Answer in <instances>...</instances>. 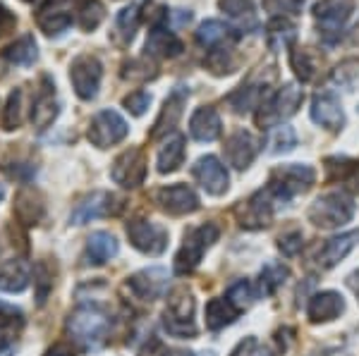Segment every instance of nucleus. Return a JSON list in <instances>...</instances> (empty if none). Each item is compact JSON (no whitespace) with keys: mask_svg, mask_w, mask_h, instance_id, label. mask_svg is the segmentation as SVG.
<instances>
[{"mask_svg":"<svg viewBox=\"0 0 359 356\" xmlns=\"http://www.w3.org/2000/svg\"><path fill=\"white\" fill-rule=\"evenodd\" d=\"M67 332L82 349L103 347L111 332V315L98 304H82L67 318Z\"/></svg>","mask_w":359,"mask_h":356,"instance_id":"1","label":"nucleus"},{"mask_svg":"<svg viewBox=\"0 0 359 356\" xmlns=\"http://www.w3.org/2000/svg\"><path fill=\"white\" fill-rule=\"evenodd\" d=\"M352 13H355L352 0H321V3L314 5V20L323 43L333 45L345 36Z\"/></svg>","mask_w":359,"mask_h":356,"instance_id":"2","label":"nucleus"},{"mask_svg":"<svg viewBox=\"0 0 359 356\" xmlns=\"http://www.w3.org/2000/svg\"><path fill=\"white\" fill-rule=\"evenodd\" d=\"M316 227L323 229H335L343 227L345 222H350L355 218V201L347 197L345 192H331L318 197L314 204L309 206V213H306Z\"/></svg>","mask_w":359,"mask_h":356,"instance_id":"3","label":"nucleus"},{"mask_svg":"<svg viewBox=\"0 0 359 356\" xmlns=\"http://www.w3.org/2000/svg\"><path fill=\"white\" fill-rule=\"evenodd\" d=\"M218 234H221V229H218L216 222H206V225L187 229L184 242L175 254V275H189L192 271H196L206 249L216 242Z\"/></svg>","mask_w":359,"mask_h":356,"instance_id":"4","label":"nucleus"},{"mask_svg":"<svg viewBox=\"0 0 359 356\" xmlns=\"http://www.w3.org/2000/svg\"><path fill=\"white\" fill-rule=\"evenodd\" d=\"M302 101H304V91L299 89L297 84H283L280 89H278L276 94H271L269 101L257 111V124L262 129L276 127L278 122L292 118V115L299 111Z\"/></svg>","mask_w":359,"mask_h":356,"instance_id":"5","label":"nucleus"},{"mask_svg":"<svg viewBox=\"0 0 359 356\" xmlns=\"http://www.w3.org/2000/svg\"><path fill=\"white\" fill-rule=\"evenodd\" d=\"M163 328L172 337H196L192 292H187L184 287L172 292L163 311Z\"/></svg>","mask_w":359,"mask_h":356,"instance_id":"6","label":"nucleus"},{"mask_svg":"<svg viewBox=\"0 0 359 356\" xmlns=\"http://www.w3.org/2000/svg\"><path fill=\"white\" fill-rule=\"evenodd\" d=\"M314 180H316V172L311 165L290 163V165H280V168H276L271 172L269 189L285 204V201H290L292 197H297V194L311 189Z\"/></svg>","mask_w":359,"mask_h":356,"instance_id":"7","label":"nucleus"},{"mask_svg":"<svg viewBox=\"0 0 359 356\" xmlns=\"http://www.w3.org/2000/svg\"><path fill=\"white\" fill-rule=\"evenodd\" d=\"M283 201L271 192L269 187L254 192L247 201H242V206H237V220L245 229H262L269 227L273 220V211L276 206H280Z\"/></svg>","mask_w":359,"mask_h":356,"instance_id":"8","label":"nucleus"},{"mask_svg":"<svg viewBox=\"0 0 359 356\" xmlns=\"http://www.w3.org/2000/svg\"><path fill=\"white\" fill-rule=\"evenodd\" d=\"M103 65L96 55H77L69 65V82L82 101H94L101 89Z\"/></svg>","mask_w":359,"mask_h":356,"instance_id":"9","label":"nucleus"},{"mask_svg":"<svg viewBox=\"0 0 359 356\" xmlns=\"http://www.w3.org/2000/svg\"><path fill=\"white\" fill-rule=\"evenodd\" d=\"M127 237L130 244L137 251L147 256H161L168 249V229L158 222L144 220V218H135V220L127 222Z\"/></svg>","mask_w":359,"mask_h":356,"instance_id":"10","label":"nucleus"},{"mask_svg":"<svg viewBox=\"0 0 359 356\" xmlns=\"http://www.w3.org/2000/svg\"><path fill=\"white\" fill-rule=\"evenodd\" d=\"M127 131H130V127H127L125 118L118 111H101L89 122L86 136L96 148H111L115 143L125 141Z\"/></svg>","mask_w":359,"mask_h":356,"instance_id":"11","label":"nucleus"},{"mask_svg":"<svg viewBox=\"0 0 359 356\" xmlns=\"http://www.w3.org/2000/svg\"><path fill=\"white\" fill-rule=\"evenodd\" d=\"M125 208L123 199H118L111 192H94L89 197H84L74 206L72 215H69V222L72 225H86L91 220H98V218H108V215H118L120 211Z\"/></svg>","mask_w":359,"mask_h":356,"instance_id":"12","label":"nucleus"},{"mask_svg":"<svg viewBox=\"0 0 359 356\" xmlns=\"http://www.w3.org/2000/svg\"><path fill=\"white\" fill-rule=\"evenodd\" d=\"M273 70H271L269 74L264 77V72H262V79L259 77H252V79H247L245 84L240 86V89H235L233 94L228 96V103H230V108L237 113V115H245V113H254V111H259V108L264 106L266 101H269V86L271 82H273Z\"/></svg>","mask_w":359,"mask_h":356,"instance_id":"13","label":"nucleus"},{"mask_svg":"<svg viewBox=\"0 0 359 356\" xmlns=\"http://www.w3.org/2000/svg\"><path fill=\"white\" fill-rule=\"evenodd\" d=\"M147 156H144L142 148H127L113 160L111 177L115 185L125 187V189H137L139 185H144L147 180Z\"/></svg>","mask_w":359,"mask_h":356,"instance_id":"14","label":"nucleus"},{"mask_svg":"<svg viewBox=\"0 0 359 356\" xmlns=\"http://www.w3.org/2000/svg\"><path fill=\"white\" fill-rule=\"evenodd\" d=\"M168 285H170V280H168V271L165 268H158V266L144 268V271H139V273L127 278V290H130L132 294L142 301L161 299V297L168 292Z\"/></svg>","mask_w":359,"mask_h":356,"instance_id":"15","label":"nucleus"},{"mask_svg":"<svg viewBox=\"0 0 359 356\" xmlns=\"http://www.w3.org/2000/svg\"><path fill=\"white\" fill-rule=\"evenodd\" d=\"M156 204L161 211H165L168 215H189L194 211H199V197L194 194L192 187L187 185H170L161 187L154 194Z\"/></svg>","mask_w":359,"mask_h":356,"instance_id":"16","label":"nucleus"},{"mask_svg":"<svg viewBox=\"0 0 359 356\" xmlns=\"http://www.w3.org/2000/svg\"><path fill=\"white\" fill-rule=\"evenodd\" d=\"M192 175L201 185V189L206 194H211V197H221V194L228 192L230 185L228 170H225V165L216 156H201L192 165Z\"/></svg>","mask_w":359,"mask_h":356,"instance_id":"17","label":"nucleus"},{"mask_svg":"<svg viewBox=\"0 0 359 356\" xmlns=\"http://www.w3.org/2000/svg\"><path fill=\"white\" fill-rule=\"evenodd\" d=\"M223 153H225L228 165H233L235 170H247L259 153V141L252 131L237 129L228 136V139H225Z\"/></svg>","mask_w":359,"mask_h":356,"instance_id":"18","label":"nucleus"},{"mask_svg":"<svg viewBox=\"0 0 359 356\" xmlns=\"http://www.w3.org/2000/svg\"><path fill=\"white\" fill-rule=\"evenodd\" d=\"M187 99H189V91L184 89V86H175V89L168 94L163 108H161L158 118H156V122H154L151 139H161V136H165V134H175V127H177L180 118H182V108H184V103H187Z\"/></svg>","mask_w":359,"mask_h":356,"instance_id":"19","label":"nucleus"},{"mask_svg":"<svg viewBox=\"0 0 359 356\" xmlns=\"http://www.w3.org/2000/svg\"><path fill=\"white\" fill-rule=\"evenodd\" d=\"M311 120L318 127L328 129V131H338L345 124V113L340 106L338 96L333 91H318L311 99Z\"/></svg>","mask_w":359,"mask_h":356,"instance_id":"20","label":"nucleus"},{"mask_svg":"<svg viewBox=\"0 0 359 356\" xmlns=\"http://www.w3.org/2000/svg\"><path fill=\"white\" fill-rule=\"evenodd\" d=\"M57 115H60V103L55 99V84L50 82V77H43L41 89L32 103V124L39 131H43L55 122Z\"/></svg>","mask_w":359,"mask_h":356,"instance_id":"21","label":"nucleus"},{"mask_svg":"<svg viewBox=\"0 0 359 356\" xmlns=\"http://www.w3.org/2000/svg\"><path fill=\"white\" fill-rule=\"evenodd\" d=\"M240 34L221 20H206L196 29V43L211 53V50H230L237 43Z\"/></svg>","mask_w":359,"mask_h":356,"instance_id":"22","label":"nucleus"},{"mask_svg":"<svg viewBox=\"0 0 359 356\" xmlns=\"http://www.w3.org/2000/svg\"><path fill=\"white\" fill-rule=\"evenodd\" d=\"M345 311V299L338 292H318L306 304V315L311 323H331Z\"/></svg>","mask_w":359,"mask_h":356,"instance_id":"23","label":"nucleus"},{"mask_svg":"<svg viewBox=\"0 0 359 356\" xmlns=\"http://www.w3.org/2000/svg\"><path fill=\"white\" fill-rule=\"evenodd\" d=\"M15 218L22 225H39L46 215V204L43 197L32 187H25L17 192L15 197Z\"/></svg>","mask_w":359,"mask_h":356,"instance_id":"24","label":"nucleus"},{"mask_svg":"<svg viewBox=\"0 0 359 356\" xmlns=\"http://www.w3.org/2000/svg\"><path fill=\"white\" fill-rule=\"evenodd\" d=\"M221 115L213 111L211 106H201L196 108L192 120H189V134H192V139L206 143V141H216L218 136H221Z\"/></svg>","mask_w":359,"mask_h":356,"instance_id":"25","label":"nucleus"},{"mask_svg":"<svg viewBox=\"0 0 359 356\" xmlns=\"http://www.w3.org/2000/svg\"><path fill=\"white\" fill-rule=\"evenodd\" d=\"M357 242H359V229H352V232H345V234H338V237L328 239V242L318 249V256H316L318 266L321 268L338 266V263L355 249Z\"/></svg>","mask_w":359,"mask_h":356,"instance_id":"26","label":"nucleus"},{"mask_svg":"<svg viewBox=\"0 0 359 356\" xmlns=\"http://www.w3.org/2000/svg\"><path fill=\"white\" fill-rule=\"evenodd\" d=\"M144 48H147V55L165 60V57H177L180 53H182V41H180L172 31H168L165 27L156 24L151 31H149Z\"/></svg>","mask_w":359,"mask_h":356,"instance_id":"27","label":"nucleus"},{"mask_svg":"<svg viewBox=\"0 0 359 356\" xmlns=\"http://www.w3.org/2000/svg\"><path fill=\"white\" fill-rule=\"evenodd\" d=\"M29 283H32V268L29 263L20 261H8L3 268H0V292H8V294H20L25 292Z\"/></svg>","mask_w":359,"mask_h":356,"instance_id":"28","label":"nucleus"},{"mask_svg":"<svg viewBox=\"0 0 359 356\" xmlns=\"http://www.w3.org/2000/svg\"><path fill=\"white\" fill-rule=\"evenodd\" d=\"M218 8L235 22V27L242 34H252L259 29V20L257 13H254L252 0H218Z\"/></svg>","mask_w":359,"mask_h":356,"instance_id":"29","label":"nucleus"},{"mask_svg":"<svg viewBox=\"0 0 359 356\" xmlns=\"http://www.w3.org/2000/svg\"><path fill=\"white\" fill-rule=\"evenodd\" d=\"M118 251H120V244L111 232L98 229V232H94L86 239V258H89V263H94V266L108 263L111 258L118 256Z\"/></svg>","mask_w":359,"mask_h":356,"instance_id":"30","label":"nucleus"},{"mask_svg":"<svg viewBox=\"0 0 359 356\" xmlns=\"http://www.w3.org/2000/svg\"><path fill=\"white\" fill-rule=\"evenodd\" d=\"M297 38V29L290 20L285 17H273L266 27V43L273 53H280V50H287Z\"/></svg>","mask_w":359,"mask_h":356,"instance_id":"31","label":"nucleus"},{"mask_svg":"<svg viewBox=\"0 0 359 356\" xmlns=\"http://www.w3.org/2000/svg\"><path fill=\"white\" fill-rule=\"evenodd\" d=\"M184 160V136L182 134H172L170 139H165V143L161 146L158 158H156V168L161 175H170V172L180 170Z\"/></svg>","mask_w":359,"mask_h":356,"instance_id":"32","label":"nucleus"},{"mask_svg":"<svg viewBox=\"0 0 359 356\" xmlns=\"http://www.w3.org/2000/svg\"><path fill=\"white\" fill-rule=\"evenodd\" d=\"M3 60L13 67H29L39 60V45L34 41V36H22L15 43H10L3 50Z\"/></svg>","mask_w":359,"mask_h":356,"instance_id":"33","label":"nucleus"},{"mask_svg":"<svg viewBox=\"0 0 359 356\" xmlns=\"http://www.w3.org/2000/svg\"><path fill=\"white\" fill-rule=\"evenodd\" d=\"M240 315V308L230 299H211L206 304V328L208 330H223L225 325H233Z\"/></svg>","mask_w":359,"mask_h":356,"instance_id":"34","label":"nucleus"},{"mask_svg":"<svg viewBox=\"0 0 359 356\" xmlns=\"http://www.w3.org/2000/svg\"><path fill=\"white\" fill-rule=\"evenodd\" d=\"M290 65L294 74H297L299 82H314L318 77V67H321V60L314 55L311 48H292L290 53Z\"/></svg>","mask_w":359,"mask_h":356,"instance_id":"35","label":"nucleus"},{"mask_svg":"<svg viewBox=\"0 0 359 356\" xmlns=\"http://www.w3.org/2000/svg\"><path fill=\"white\" fill-rule=\"evenodd\" d=\"M326 168L331 172V180H340L350 192L359 194V163L350 158H331L326 160Z\"/></svg>","mask_w":359,"mask_h":356,"instance_id":"36","label":"nucleus"},{"mask_svg":"<svg viewBox=\"0 0 359 356\" xmlns=\"http://www.w3.org/2000/svg\"><path fill=\"white\" fill-rule=\"evenodd\" d=\"M331 82L347 94L359 91V57H347V60L338 62L331 72Z\"/></svg>","mask_w":359,"mask_h":356,"instance_id":"37","label":"nucleus"},{"mask_svg":"<svg viewBox=\"0 0 359 356\" xmlns=\"http://www.w3.org/2000/svg\"><path fill=\"white\" fill-rule=\"evenodd\" d=\"M139 22H142V13H139V5H127L118 13L115 17V36H118V41L127 45L132 43V38H135L137 29H139Z\"/></svg>","mask_w":359,"mask_h":356,"instance_id":"38","label":"nucleus"},{"mask_svg":"<svg viewBox=\"0 0 359 356\" xmlns=\"http://www.w3.org/2000/svg\"><path fill=\"white\" fill-rule=\"evenodd\" d=\"M36 22L46 36H60L72 27V15L67 10H39Z\"/></svg>","mask_w":359,"mask_h":356,"instance_id":"39","label":"nucleus"},{"mask_svg":"<svg viewBox=\"0 0 359 356\" xmlns=\"http://www.w3.org/2000/svg\"><path fill=\"white\" fill-rule=\"evenodd\" d=\"M106 20V8L101 0H77V24L84 31H94Z\"/></svg>","mask_w":359,"mask_h":356,"instance_id":"40","label":"nucleus"},{"mask_svg":"<svg viewBox=\"0 0 359 356\" xmlns=\"http://www.w3.org/2000/svg\"><path fill=\"white\" fill-rule=\"evenodd\" d=\"M287 278H290V271H287V266H283V263H276V261H269L262 268V275H259V294L271 297L278 290V287L285 283Z\"/></svg>","mask_w":359,"mask_h":356,"instance_id":"41","label":"nucleus"},{"mask_svg":"<svg viewBox=\"0 0 359 356\" xmlns=\"http://www.w3.org/2000/svg\"><path fill=\"white\" fill-rule=\"evenodd\" d=\"M25 122V91L15 89L10 91L8 103H5V111H3V129L5 131H15L22 127Z\"/></svg>","mask_w":359,"mask_h":356,"instance_id":"42","label":"nucleus"},{"mask_svg":"<svg viewBox=\"0 0 359 356\" xmlns=\"http://www.w3.org/2000/svg\"><path fill=\"white\" fill-rule=\"evenodd\" d=\"M294 146H297V134L290 124H278L269 134V153H273V156L290 153Z\"/></svg>","mask_w":359,"mask_h":356,"instance_id":"43","label":"nucleus"},{"mask_svg":"<svg viewBox=\"0 0 359 356\" xmlns=\"http://www.w3.org/2000/svg\"><path fill=\"white\" fill-rule=\"evenodd\" d=\"M0 170L5 172V177H10V180L15 182H22V185H29V182L36 177V165L32 163V160H3V165H0Z\"/></svg>","mask_w":359,"mask_h":356,"instance_id":"44","label":"nucleus"},{"mask_svg":"<svg viewBox=\"0 0 359 356\" xmlns=\"http://www.w3.org/2000/svg\"><path fill=\"white\" fill-rule=\"evenodd\" d=\"M257 294H259V292L254 290L249 280H237V283H233L228 287V299L233 301L237 308L252 306V304L257 301Z\"/></svg>","mask_w":359,"mask_h":356,"instance_id":"45","label":"nucleus"},{"mask_svg":"<svg viewBox=\"0 0 359 356\" xmlns=\"http://www.w3.org/2000/svg\"><path fill=\"white\" fill-rule=\"evenodd\" d=\"M230 53H233V50H211V53L206 55V67L213 74H218V77L230 74L235 70V60Z\"/></svg>","mask_w":359,"mask_h":356,"instance_id":"46","label":"nucleus"},{"mask_svg":"<svg viewBox=\"0 0 359 356\" xmlns=\"http://www.w3.org/2000/svg\"><path fill=\"white\" fill-rule=\"evenodd\" d=\"M304 8V0H264V10L271 17H285L299 15Z\"/></svg>","mask_w":359,"mask_h":356,"instance_id":"47","label":"nucleus"},{"mask_svg":"<svg viewBox=\"0 0 359 356\" xmlns=\"http://www.w3.org/2000/svg\"><path fill=\"white\" fill-rule=\"evenodd\" d=\"M53 275H50L48 271V266H46L43 261H39L36 266H34V285H36V301H39V306L41 304H46V297H48V292L53 290Z\"/></svg>","mask_w":359,"mask_h":356,"instance_id":"48","label":"nucleus"},{"mask_svg":"<svg viewBox=\"0 0 359 356\" xmlns=\"http://www.w3.org/2000/svg\"><path fill=\"white\" fill-rule=\"evenodd\" d=\"M123 77L125 79H142V82H147V79L156 77V67L147 60H130V62H125Z\"/></svg>","mask_w":359,"mask_h":356,"instance_id":"49","label":"nucleus"},{"mask_svg":"<svg viewBox=\"0 0 359 356\" xmlns=\"http://www.w3.org/2000/svg\"><path fill=\"white\" fill-rule=\"evenodd\" d=\"M123 106L125 111H130L132 115H144L149 111V106H151V94H147V91H132L130 96H125L123 99Z\"/></svg>","mask_w":359,"mask_h":356,"instance_id":"50","label":"nucleus"},{"mask_svg":"<svg viewBox=\"0 0 359 356\" xmlns=\"http://www.w3.org/2000/svg\"><path fill=\"white\" fill-rule=\"evenodd\" d=\"M230 356H271V352H269V347H264V344L257 340V337L249 335L237 344Z\"/></svg>","mask_w":359,"mask_h":356,"instance_id":"51","label":"nucleus"},{"mask_svg":"<svg viewBox=\"0 0 359 356\" xmlns=\"http://www.w3.org/2000/svg\"><path fill=\"white\" fill-rule=\"evenodd\" d=\"M302 232L299 229H290V232L280 234V239H278V249L283 251L285 256H297L299 249H302Z\"/></svg>","mask_w":359,"mask_h":356,"instance_id":"52","label":"nucleus"},{"mask_svg":"<svg viewBox=\"0 0 359 356\" xmlns=\"http://www.w3.org/2000/svg\"><path fill=\"white\" fill-rule=\"evenodd\" d=\"M15 22H17V20H15V15L10 13V10L5 8L3 3H0V34L8 31L10 27H15Z\"/></svg>","mask_w":359,"mask_h":356,"instance_id":"53","label":"nucleus"},{"mask_svg":"<svg viewBox=\"0 0 359 356\" xmlns=\"http://www.w3.org/2000/svg\"><path fill=\"white\" fill-rule=\"evenodd\" d=\"M46 356H74V354L65 344H55V347H50L48 352H46Z\"/></svg>","mask_w":359,"mask_h":356,"instance_id":"54","label":"nucleus"},{"mask_svg":"<svg viewBox=\"0 0 359 356\" xmlns=\"http://www.w3.org/2000/svg\"><path fill=\"white\" fill-rule=\"evenodd\" d=\"M69 0H46L41 5V10H65Z\"/></svg>","mask_w":359,"mask_h":356,"instance_id":"55","label":"nucleus"},{"mask_svg":"<svg viewBox=\"0 0 359 356\" xmlns=\"http://www.w3.org/2000/svg\"><path fill=\"white\" fill-rule=\"evenodd\" d=\"M163 356H192L189 352H182V349H172V352H168V354H163Z\"/></svg>","mask_w":359,"mask_h":356,"instance_id":"56","label":"nucleus"},{"mask_svg":"<svg viewBox=\"0 0 359 356\" xmlns=\"http://www.w3.org/2000/svg\"><path fill=\"white\" fill-rule=\"evenodd\" d=\"M3 197H5V189H3V187H0V201H3Z\"/></svg>","mask_w":359,"mask_h":356,"instance_id":"57","label":"nucleus"},{"mask_svg":"<svg viewBox=\"0 0 359 356\" xmlns=\"http://www.w3.org/2000/svg\"><path fill=\"white\" fill-rule=\"evenodd\" d=\"M201 356H216V354H213V352H204V354H201Z\"/></svg>","mask_w":359,"mask_h":356,"instance_id":"58","label":"nucleus"},{"mask_svg":"<svg viewBox=\"0 0 359 356\" xmlns=\"http://www.w3.org/2000/svg\"><path fill=\"white\" fill-rule=\"evenodd\" d=\"M25 3H34V0H25Z\"/></svg>","mask_w":359,"mask_h":356,"instance_id":"59","label":"nucleus"},{"mask_svg":"<svg viewBox=\"0 0 359 356\" xmlns=\"http://www.w3.org/2000/svg\"><path fill=\"white\" fill-rule=\"evenodd\" d=\"M357 111H359V108H357Z\"/></svg>","mask_w":359,"mask_h":356,"instance_id":"60","label":"nucleus"}]
</instances>
